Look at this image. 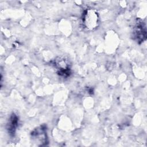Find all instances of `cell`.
I'll return each mask as SVG.
<instances>
[{
    "label": "cell",
    "mask_w": 147,
    "mask_h": 147,
    "mask_svg": "<svg viewBox=\"0 0 147 147\" xmlns=\"http://www.w3.org/2000/svg\"><path fill=\"white\" fill-rule=\"evenodd\" d=\"M18 118L16 114H13L10 116L7 123V130L10 134H14L15 133L18 126Z\"/></svg>",
    "instance_id": "5b68a950"
},
{
    "label": "cell",
    "mask_w": 147,
    "mask_h": 147,
    "mask_svg": "<svg viewBox=\"0 0 147 147\" xmlns=\"http://www.w3.org/2000/svg\"><path fill=\"white\" fill-rule=\"evenodd\" d=\"M98 20V14L93 10H87L83 15L82 22L87 30H92L95 29L99 24Z\"/></svg>",
    "instance_id": "6da1fadb"
},
{
    "label": "cell",
    "mask_w": 147,
    "mask_h": 147,
    "mask_svg": "<svg viewBox=\"0 0 147 147\" xmlns=\"http://www.w3.org/2000/svg\"><path fill=\"white\" fill-rule=\"evenodd\" d=\"M32 136L36 141H39L41 143V145H43L45 142H47V137L45 128L40 127L34 130L32 133Z\"/></svg>",
    "instance_id": "277c9868"
},
{
    "label": "cell",
    "mask_w": 147,
    "mask_h": 147,
    "mask_svg": "<svg viewBox=\"0 0 147 147\" xmlns=\"http://www.w3.org/2000/svg\"><path fill=\"white\" fill-rule=\"evenodd\" d=\"M55 66L58 70V74L63 77H67L70 75L69 64L65 58L59 57L55 61Z\"/></svg>",
    "instance_id": "3957f363"
},
{
    "label": "cell",
    "mask_w": 147,
    "mask_h": 147,
    "mask_svg": "<svg viewBox=\"0 0 147 147\" xmlns=\"http://www.w3.org/2000/svg\"><path fill=\"white\" fill-rule=\"evenodd\" d=\"M133 36L134 40L138 43H141L146 40V30L145 23L140 19L136 20L133 28Z\"/></svg>",
    "instance_id": "7a4b0ae2"
}]
</instances>
